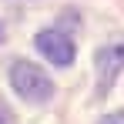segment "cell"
I'll return each mask as SVG.
<instances>
[{
	"mask_svg": "<svg viewBox=\"0 0 124 124\" xmlns=\"http://www.w3.org/2000/svg\"><path fill=\"white\" fill-rule=\"evenodd\" d=\"M10 84H14V91L20 94L23 101H30V104H44V101H50V94H54V81L30 61L10 64Z\"/></svg>",
	"mask_w": 124,
	"mask_h": 124,
	"instance_id": "cell-1",
	"label": "cell"
},
{
	"mask_svg": "<svg viewBox=\"0 0 124 124\" xmlns=\"http://www.w3.org/2000/svg\"><path fill=\"white\" fill-rule=\"evenodd\" d=\"M101 124H124V111H114V114H107Z\"/></svg>",
	"mask_w": 124,
	"mask_h": 124,
	"instance_id": "cell-4",
	"label": "cell"
},
{
	"mask_svg": "<svg viewBox=\"0 0 124 124\" xmlns=\"http://www.w3.org/2000/svg\"><path fill=\"white\" fill-rule=\"evenodd\" d=\"M94 67H97V91L104 94L114 84V77L124 70V40H114L107 47H101L97 57H94Z\"/></svg>",
	"mask_w": 124,
	"mask_h": 124,
	"instance_id": "cell-2",
	"label": "cell"
},
{
	"mask_svg": "<svg viewBox=\"0 0 124 124\" xmlns=\"http://www.w3.org/2000/svg\"><path fill=\"white\" fill-rule=\"evenodd\" d=\"M34 44H37V50H40L44 57L50 64H57V67H67V64L74 61V40L67 34H61V30H40L34 37Z\"/></svg>",
	"mask_w": 124,
	"mask_h": 124,
	"instance_id": "cell-3",
	"label": "cell"
},
{
	"mask_svg": "<svg viewBox=\"0 0 124 124\" xmlns=\"http://www.w3.org/2000/svg\"><path fill=\"white\" fill-rule=\"evenodd\" d=\"M0 40H3V27H0Z\"/></svg>",
	"mask_w": 124,
	"mask_h": 124,
	"instance_id": "cell-5",
	"label": "cell"
}]
</instances>
